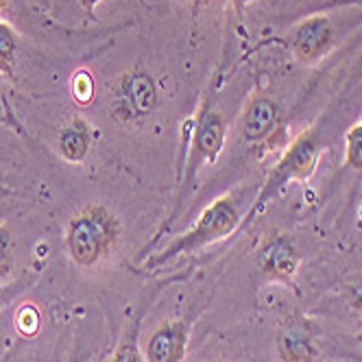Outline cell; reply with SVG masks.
I'll list each match as a JSON object with an SVG mask.
<instances>
[{"mask_svg": "<svg viewBox=\"0 0 362 362\" xmlns=\"http://www.w3.org/2000/svg\"><path fill=\"white\" fill-rule=\"evenodd\" d=\"M245 199L240 192H229L216 201H212L199 216V221L186 231L177 236L162 253H158L148 260L146 269H158L162 264H168L181 255L197 253L214 243H221L229 238L236 229L245 225Z\"/></svg>", "mask_w": 362, "mask_h": 362, "instance_id": "cell-1", "label": "cell"}, {"mask_svg": "<svg viewBox=\"0 0 362 362\" xmlns=\"http://www.w3.org/2000/svg\"><path fill=\"white\" fill-rule=\"evenodd\" d=\"M120 238L118 216L103 203H90L66 225V249L74 264L96 267L116 249Z\"/></svg>", "mask_w": 362, "mask_h": 362, "instance_id": "cell-2", "label": "cell"}, {"mask_svg": "<svg viewBox=\"0 0 362 362\" xmlns=\"http://www.w3.org/2000/svg\"><path fill=\"white\" fill-rule=\"evenodd\" d=\"M321 153H323V142L317 136L315 129H308V132L299 134L288 148L284 151V155L279 158V162L271 168L267 181L262 190L257 192L253 205L247 210L245 223H249L251 218H255L257 212H262L264 205L279 194L284 188L293 181H310V177L315 175L319 160H321Z\"/></svg>", "mask_w": 362, "mask_h": 362, "instance_id": "cell-3", "label": "cell"}, {"mask_svg": "<svg viewBox=\"0 0 362 362\" xmlns=\"http://www.w3.org/2000/svg\"><path fill=\"white\" fill-rule=\"evenodd\" d=\"M158 103L160 92L153 74L140 66H134L114 81L110 92V114L118 124L140 127L155 114Z\"/></svg>", "mask_w": 362, "mask_h": 362, "instance_id": "cell-4", "label": "cell"}, {"mask_svg": "<svg viewBox=\"0 0 362 362\" xmlns=\"http://www.w3.org/2000/svg\"><path fill=\"white\" fill-rule=\"evenodd\" d=\"M225 140H227V120L212 105V96L208 94L199 105V112L192 120L181 194L188 188H192V184L199 177V170L205 164H214L218 160V155L223 153V146H225Z\"/></svg>", "mask_w": 362, "mask_h": 362, "instance_id": "cell-5", "label": "cell"}, {"mask_svg": "<svg viewBox=\"0 0 362 362\" xmlns=\"http://www.w3.org/2000/svg\"><path fill=\"white\" fill-rule=\"evenodd\" d=\"M275 349L279 362H319V327L299 313L291 315L277 329Z\"/></svg>", "mask_w": 362, "mask_h": 362, "instance_id": "cell-6", "label": "cell"}, {"mask_svg": "<svg viewBox=\"0 0 362 362\" xmlns=\"http://www.w3.org/2000/svg\"><path fill=\"white\" fill-rule=\"evenodd\" d=\"M255 262L264 279L291 286L299 271L301 255L297 251L293 236H288L286 231H271L262 240V245L257 247Z\"/></svg>", "mask_w": 362, "mask_h": 362, "instance_id": "cell-7", "label": "cell"}, {"mask_svg": "<svg viewBox=\"0 0 362 362\" xmlns=\"http://www.w3.org/2000/svg\"><path fill=\"white\" fill-rule=\"evenodd\" d=\"M336 44V31L332 20L323 11L308 13L297 22L291 37L293 55L299 64H317L323 59Z\"/></svg>", "mask_w": 362, "mask_h": 362, "instance_id": "cell-8", "label": "cell"}, {"mask_svg": "<svg viewBox=\"0 0 362 362\" xmlns=\"http://www.w3.org/2000/svg\"><path fill=\"white\" fill-rule=\"evenodd\" d=\"M240 134L247 144L271 142L281 134V107L271 96H253L240 116Z\"/></svg>", "mask_w": 362, "mask_h": 362, "instance_id": "cell-9", "label": "cell"}, {"mask_svg": "<svg viewBox=\"0 0 362 362\" xmlns=\"http://www.w3.org/2000/svg\"><path fill=\"white\" fill-rule=\"evenodd\" d=\"M188 336L190 323L186 319L164 321L148 336L144 351L146 362H184L188 349Z\"/></svg>", "mask_w": 362, "mask_h": 362, "instance_id": "cell-10", "label": "cell"}, {"mask_svg": "<svg viewBox=\"0 0 362 362\" xmlns=\"http://www.w3.org/2000/svg\"><path fill=\"white\" fill-rule=\"evenodd\" d=\"M94 140H96L94 127L81 114H74L59 129L57 148H59L62 158L66 162H70V164H81L88 158V153H90Z\"/></svg>", "mask_w": 362, "mask_h": 362, "instance_id": "cell-11", "label": "cell"}, {"mask_svg": "<svg viewBox=\"0 0 362 362\" xmlns=\"http://www.w3.org/2000/svg\"><path fill=\"white\" fill-rule=\"evenodd\" d=\"M138 339H140V319H134V323L127 327L120 343L116 345L110 362H146Z\"/></svg>", "mask_w": 362, "mask_h": 362, "instance_id": "cell-12", "label": "cell"}, {"mask_svg": "<svg viewBox=\"0 0 362 362\" xmlns=\"http://www.w3.org/2000/svg\"><path fill=\"white\" fill-rule=\"evenodd\" d=\"M18 35L5 20H0V74L13 79L16 76Z\"/></svg>", "mask_w": 362, "mask_h": 362, "instance_id": "cell-13", "label": "cell"}, {"mask_svg": "<svg viewBox=\"0 0 362 362\" xmlns=\"http://www.w3.org/2000/svg\"><path fill=\"white\" fill-rule=\"evenodd\" d=\"M16 329L20 336H24V339H35V336L40 334L42 329V313H40V308L33 305V303H22L18 308V313H16Z\"/></svg>", "mask_w": 362, "mask_h": 362, "instance_id": "cell-14", "label": "cell"}, {"mask_svg": "<svg viewBox=\"0 0 362 362\" xmlns=\"http://www.w3.org/2000/svg\"><path fill=\"white\" fill-rule=\"evenodd\" d=\"M345 164L354 173H362V118L345 134Z\"/></svg>", "mask_w": 362, "mask_h": 362, "instance_id": "cell-15", "label": "cell"}, {"mask_svg": "<svg viewBox=\"0 0 362 362\" xmlns=\"http://www.w3.org/2000/svg\"><path fill=\"white\" fill-rule=\"evenodd\" d=\"M70 94L74 98L76 105H90L94 100V94H96V86H94V76L90 70L81 68L72 74L70 79Z\"/></svg>", "mask_w": 362, "mask_h": 362, "instance_id": "cell-16", "label": "cell"}, {"mask_svg": "<svg viewBox=\"0 0 362 362\" xmlns=\"http://www.w3.org/2000/svg\"><path fill=\"white\" fill-rule=\"evenodd\" d=\"M13 269V236L7 225H0V279H5Z\"/></svg>", "mask_w": 362, "mask_h": 362, "instance_id": "cell-17", "label": "cell"}, {"mask_svg": "<svg viewBox=\"0 0 362 362\" xmlns=\"http://www.w3.org/2000/svg\"><path fill=\"white\" fill-rule=\"evenodd\" d=\"M29 284L31 281H27V279H18L13 284H0V310L7 308L13 299H18L27 288H31Z\"/></svg>", "mask_w": 362, "mask_h": 362, "instance_id": "cell-18", "label": "cell"}, {"mask_svg": "<svg viewBox=\"0 0 362 362\" xmlns=\"http://www.w3.org/2000/svg\"><path fill=\"white\" fill-rule=\"evenodd\" d=\"M345 297L351 303V308L362 317V275L354 277L351 281H347L345 286Z\"/></svg>", "mask_w": 362, "mask_h": 362, "instance_id": "cell-19", "label": "cell"}, {"mask_svg": "<svg viewBox=\"0 0 362 362\" xmlns=\"http://www.w3.org/2000/svg\"><path fill=\"white\" fill-rule=\"evenodd\" d=\"M351 5H362V0H317V3L308 5V11H327V9H336V7H351Z\"/></svg>", "mask_w": 362, "mask_h": 362, "instance_id": "cell-20", "label": "cell"}, {"mask_svg": "<svg viewBox=\"0 0 362 362\" xmlns=\"http://www.w3.org/2000/svg\"><path fill=\"white\" fill-rule=\"evenodd\" d=\"M253 3V0H231V7H234V13H236V18L243 22V18H245V9L249 7Z\"/></svg>", "mask_w": 362, "mask_h": 362, "instance_id": "cell-21", "label": "cell"}, {"mask_svg": "<svg viewBox=\"0 0 362 362\" xmlns=\"http://www.w3.org/2000/svg\"><path fill=\"white\" fill-rule=\"evenodd\" d=\"M100 0H79V5L88 11V13H94V9L98 7Z\"/></svg>", "mask_w": 362, "mask_h": 362, "instance_id": "cell-22", "label": "cell"}, {"mask_svg": "<svg viewBox=\"0 0 362 362\" xmlns=\"http://www.w3.org/2000/svg\"><path fill=\"white\" fill-rule=\"evenodd\" d=\"M188 3L194 7V9H201V7H205V5H210V3H214V0H188Z\"/></svg>", "mask_w": 362, "mask_h": 362, "instance_id": "cell-23", "label": "cell"}, {"mask_svg": "<svg viewBox=\"0 0 362 362\" xmlns=\"http://www.w3.org/2000/svg\"><path fill=\"white\" fill-rule=\"evenodd\" d=\"M9 5H11V0H0V16H3L9 9Z\"/></svg>", "mask_w": 362, "mask_h": 362, "instance_id": "cell-24", "label": "cell"}]
</instances>
